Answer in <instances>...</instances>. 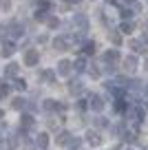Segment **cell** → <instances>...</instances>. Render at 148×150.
<instances>
[{
  "instance_id": "cell-1",
  "label": "cell",
  "mask_w": 148,
  "mask_h": 150,
  "mask_svg": "<svg viewBox=\"0 0 148 150\" xmlns=\"http://www.w3.org/2000/svg\"><path fill=\"white\" fill-rule=\"evenodd\" d=\"M71 22H73V27H78V31H80V33L88 31V18H86L84 13H75L73 18H71Z\"/></svg>"
},
{
  "instance_id": "cell-2",
  "label": "cell",
  "mask_w": 148,
  "mask_h": 150,
  "mask_svg": "<svg viewBox=\"0 0 148 150\" xmlns=\"http://www.w3.org/2000/svg\"><path fill=\"white\" fill-rule=\"evenodd\" d=\"M38 62H40V51H38V49H29V51L24 53V64L27 66H36Z\"/></svg>"
},
{
  "instance_id": "cell-3",
  "label": "cell",
  "mask_w": 148,
  "mask_h": 150,
  "mask_svg": "<svg viewBox=\"0 0 148 150\" xmlns=\"http://www.w3.org/2000/svg\"><path fill=\"white\" fill-rule=\"evenodd\" d=\"M69 47H71V40L64 35H58L53 40V49H58V51H69Z\"/></svg>"
},
{
  "instance_id": "cell-4",
  "label": "cell",
  "mask_w": 148,
  "mask_h": 150,
  "mask_svg": "<svg viewBox=\"0 0 148 150\" xmlns=\"http://www.w3.org/2000/svg\"><path fill=\"white\" fill-rule=\"evenodd\" d=\"M33 126H36V119H33V115L24 112L22 117H20V128H22V130H31Z\"/></svg>"
},
{
  "instance_id": "cell-5",
  "label": "cell",
  "mask_w": 148,
  "mask_h": 150,
  "mask_svg": "<svg viewBox=\"0 0 148 150\" xmlns=\"http://www.w3.org/2000/svg\"><path fill=\"white\" fill-rule=\"evenodd\" d=\"M88 106H91L95 112H100L104 108V99L100 97V95H91V97H88Z\"/></svg>"
},
{
  "instance_id": "cell-6",
  "label": "cell",
  "mask_w": 148,
  "mask_h": 150,
  "mask_svg": "<svg viewBox=\"0 0 148 150\" xmlns=\"http://www.w3.org/2000/svg\"><path fill=\"white\" fill-rule=\"evenodd\" d=\"M58 75H62V77H69L71 75V62L69 60H60L58 62Z\"/></svg>"
},
{
  "instance_id": "cell-7",
  "label": "cell",
  "mask_w": 148,
  "mask_h": 150,
  "mask_svg": "<svg viewBox=\"0 0 148 150\" xmlns=\"http://www.w3.org/2000/svg\"><path fill=\"white\" fill-rule=\"evenodd\" d=\"M117 60H120V51H117V49H108V51L104 53V62H106V64H115Z\"/></svg>"
},
{
  "instance_id": "cell-8",
  "label": "cell",
  "mask_w": 148,
  "mask_h": 150,
  "mask_svg": "<svg viewBox=\"0 0 148 150\" xmlns=\"http://www.w3.org/2000/svg\"><path fill=\"white\" fill-rule=\"evenodd\" d=\"M14 53H16V44H14V42H2L0 55H2V57H11Z\"/></svg>"
},
{
  "instance_id": "cell-9",
  "label": "cell",
  "mask_w": 148,
  "mask_h": 150,
  "mask_svg": "<svg viewBox=\"0 0 148 150\" xmlns=\"http://www.w3.org/2000/svg\"><path fill=\"white\" fill-rule=\"evenodd\" d=\"M86 141H88L91 146H100L104 139H102V135H100V132H95V130H88V132H86Z\"/></svg>"
},
{
  "instance_id": "cell-10",
  "label": "cell",
  "mask_w": 148,
  "mask_h": 150,
  "mask_svg": "<svg viewBox=\"0 0 148 150\" xmlns=\"http://www.w3.org/2000/svg\"><path fill=\"white\" fill-rule=\"evenodd\" d=\"M7 27H9L11 38H20V35H24V29H22V24H18V22H11V24H7Z\"/></svg>"
},
{
  "instance_id": "cell-11",
  "label": "cell",
  "mask_w": 148,
  "mask_h": 150,
  "mask_svg": "<svg viewBox=\"0 0 148 150\" xmlns=\"http://www.w3.org/2000/svg\"><path fill=\"white\" fill-rule=\"evenodd\" d=\"M124 69L128 71V73H133V71L137 69V57H135V55H128V57H124Z\"/></svg>"
},
{
  "instance_id": "cell-12",
  "label": "cell",
  "mask_w": 148,
  "mask_h": 150,
  "mask_svg": "<svg viewBox=\"0 0 148 150\" xmlns=\"http://www.w3.org/2000/svg\"><path fill=\"white\" fill-rule=\"evenodd\" d=\"M128 47L133 49L135 53H144V51H146V44H144L142 40H130V42H128Z\"/></svg>"
},
{
  "instance_id": "cell-13",
  "label": "cell",
  "mask_w": 148,
  "mask_h": 150,
  "mask_svg": "<svg viewBox=\"0 0 148 150\" xmlns=\"http://www.w3.org/2000/svg\"><path fill=\"white\" fill-rule=\"evenodd\" d=\"M18 66H20V64L9 62V64L5 66V75H7V77H16V75H18Z\"/></svg>"
},
{
  "instance_id": "cell-14",
  "label": "cell",
  "mask_w": 148,
  "mask_h": 150,
  "mask_svg": "<svg viewBox=\"0 0 148 150\" xmlns=\"http://www.w3.org/2000/svg\"><path fill=\"white\" fill-rule=\"evenodd\" d=\"M69 93H71V95L82 93V82H80V80H71V82H69Z\"/></svg>"
},
{
  "instance_id": "cell-15",
  "label": "cell",
  "mask_w": 148,
  "mask_h": 150,
  "mask_svg": "<svg viewBox=\"0 0 148 150\" xmlns=\"http://www.w3.org/2000/svg\"><path fill=\"white\" fill-rule=\"evenodd\" d=\"M69 139H71V132H66V130L58 132V137H56L58 146H69Z\"/></svg>"
},
{
  "instance_id": "cell-16",
  "label": "cell",
  "mask_w": 148,
  "mask_h": 150,
  "mask_svg": "<svg viewBox=\"0 0 148 150\" xmlns=\"http://www.w3.org/2000/svg\"><path fill=\"white\" fill-rule=\"evenodd\" d=\"M42 108H44V110H58V108H64V106H60V104L56 102V99H44V104H42Z\"/></svg>"
},
{
  "instance_id": "cell-17",
  "label": "cell",
  "mask_w": 148,
  "mask_h": 150,
  "mask_svg": "<svg viewBox=\"0 0 148 150\" xmlns=\"http://www.w3.org/2000/svg\"><path fill=\"white\" fill-rule=\"evenodd\" d=\"M36 146L38 148H46V146H49V135H46V132H40L38 139H36Z\"/></svg>"
},
{
  "instance_id": "cell-18",
  "label": "cell",
  "mask_w": 148,
  "mask_h": 150,
  "mask_svg": "<svg viewBox=\"0 0 148 150\" xmlns=\"http://www.w3.org/2000/svg\"><path fill=\"white\" fill-rule=\"evenodd\" d=\"M126 108H128V102H126L124 97H117V99H115V110H117V112H124Z\"/></svg>"
},
{
  "instance_id": "cell-19",
  "label": "cell",
  "mask_w": 148,
  "mask_h": 150,
  "mask_svg": "<svg viewBox=\"0 0 148 150\" xmlns=\"http://www.w3.org/2000/svg\"><path fill=\"white\" fill-rule=\"evenodd\" d=\"M82 51L86 53V55H93V53H95V42H93V40H86L84 47H82Z\"/></svg>"
},
{
  "instance_id": "cell-20",
  "label": "cell",
  "mask_w": 148,
  "mask_h": 150,
  "mask_svg": "<svg viewBox=\"0 0 148 150\" xmlns=\"http://www.w3.org/2000/svg\"><path fill=\"white\" fill-rule=\"evenodd\" d=\"M38 80H44V82H53V80H56V73H53V71H42V73L38 75Z\"/></svg>"
},
{
  "instance_id": "cell-21",
  "label": "cell",
  "mask_w": 148,
  "mask_h": 150,
  "mask_svg": "<svg viewBox=\"0 0 148 150\" xmlns=\"http://www.w3.org/2000/svg\"><path fill=\"white\" fill-rule=\"evenodd\" d=\"M11 106H14L16 110H22V108H27V99H24V97H16Z\"/></svg>"
},
{
  "instance_id": "cell-22",
  "label": "cell",
  "mask_w": 148,
  "mask_h": 150,
  "mask_svg": "<svg viewBox=\"0 0 148 150\" xmlns=\"http://www.w3.org/2000/svg\"><path fill=\"white\" fill-rule=\"evenodd\" d=\"M75 71H78V73H82V71H86V60H84V57H80V60H75Z\"/></svg>"
},
{
  "instance_id": "cell-23",
  "label": "cell",
  "mask_w": 148,
  "mask_h": 150,
  "mask_svg": "<svg viewBox=\"0 0 148 150\" xmlns=\"http://www.w3.org/2000/svg\"><path fill=\"white\" fill-rule=\"evenodd\" d=\"M133 29H135V24L124 20V22H122V27H120V31H122V33H133Z\"/></svg>"
},
{
  "instance_id": "cell-24",
  "label": "cell",
  "mask_w": 148,
  "mask_h": 150,
  "mask_svg": "<svg viewBox=\"0 0 148 150\" xmlns=\"http://www.w3.org/2000/svg\"><path fill=\"white\" fill-rule=\"evenodd\" d=\"M36 20H38V22H46V20H49V13H46L44 9H40V11L36 13Z\"/></svg>"
},
{
  "instance_id": "cell-25",
  "label": "cell",
  "mask_w": 148,
  "mask_h": 150,
  "mask_svg": "<svg viewBox=\"0 0 148 150\" xmlns=\"http://www.w3.org/2000/svg\"><path fill=\"white\" fill-rule=\"evenodd\" d=\"M46 24H49V29H58V27H60V20H58V18H53V16H49Z\"/></svg>"
},
{
  "instance_id": "cell-26",
  "label": "cell",
  "mask_w": 148,
  "mask_h": 150,
  "mask_svg": "<svg viewBox=\"0 0 148 150\" xmlns=\"http://www.w3.org/2000/svg\"><path fill=\"white\" fill-rule=\"evenodd\" d=\"M95 126H97V128H108L106 117H95Z\"/></svg>"
},
{
  "instance_id": "cell-27",
  "label": "cell",
  "mask_w": 148,
  "mask_h": 150,
  "mask_svg": "<svg viewBox=\"0 0 148 150\" xmlns=\"http://www.w3.org/2000/svg\"><path fill=\"white\" fill-rule=\"evenodd\" d=\"M9 84H5V82H0V97H7V95H9Z\"/></svg>"
},
{
  "instance_id": "cell-28",
  "label": "cell",
  "mask_w": 148,
  "mask_h": 150,
  "mask_svg": "<svg viewBox=\"0 0 148 150\" xmlns=\"http://www.w3.org/2000/svg\"><path fill=\"white\" fill-rule=\"evenodd\" d=\"M108 38H111V42H113V44H122L120 33H115V31H113V33H108Z\"/></svg>"
},
{
  "instance_id": "cell-29",
  "label": "cell",
  "mask_w": 148,
  "mask_h": 150,
  "mask_svg": "<svg viewBox=\"0 0 148 150\" xmlns=\"http://www.w3.org/2000/svg\"><path fill=\"white\" fill-rule=\"evenodd\" d=\"M80 144H82V139H78V137H71V139H69V146H71V148H75V150L80 148Z\"/></svg>"
},
{
  "instance_id": "cell-30",
  "label": "cell",
  "mask_w": 148,
  "mask_h": 150,
  "mask_svg": "<svg viewBox=\"0 0 148 150\" xmlns=\"http://www.w3.org/2000/svg\"><path fill=\"white\" fill-rule=\"evenodd\" d=\"M0 9H2V11H9L11 9V0H0Z\"/></svg>"
},
{
  "instance_id": "cell-31",
  "label": "cell",
  "mask_w": 148,
  "mask_h": 150,
  "mask_svg": "<svg viewBox=\"0 0 148 150\" xmlns=\"http://www.w3.org/2000/svg\"><path fill=\"white\" fill-rule=\"evenodd\" d=\"M16 88H18V91H24V88H27V82H24V80H16Z\"/></svg>"
},
{
  "instance_id": "cell-32",
  "label": "cell",
  "mask_w": 148,
  "mask_h": 150,
  "mask_svg": "<svg viewBox=\"0 0 148 150\" xmlns=\"http://www.w3.org/2000/svg\"><path fill=\"white\" fill-rule=\"evenodd\" d=\"M86 71H88L91 77H100V69H95V66H91V69H86Z\"/></svg>"
},
{
  "instance_id": "cell-33",
  "label": "cell",
  "mask_w": 148,
  "mask_h": 150,
  "mask_svg": "<svg viewBox=\"0 0 148 150\" xmlns=\"http://www.w3.org/2000/svg\"><path fill=\"white\" fill-rule=\"evenodd\" d=\"M7 33H9V27H7V24H0V40H2Z\"/></svg>"
},
{
  "instance_id": "cell-34",
  "label": "cell",
  "mask_w": 148,
  "mask_h": 150,
  "mask_svg": "<svg viewBox=\"0 0 148 150\" xmlns=\"http://www.w3.org/2000/svg\"><path fill=\"white\" fill-rule=\"evenodd\" d=\"M22 141H24V146H22L24 150H36V144H31V141H27V139H22Z\"/></svg>"
},
{
  "instance_id": "cell-35",
  "label": "cell",
  "mask_w": 148,
  "mask_h": 150,
  "mask_svg": "<svg viewBox=\"0 0 148 150\" xmlns=\"http://www.w3.org/2000/svg\"><path fill=\"white\" fill-rule=\"evenodd\" d=\"M130 16H133V13H130V9H122V18H130Z\"/></svg>"
},
{
  "instance_id": "cell-36",
  "label": "cell",
  "mask_w": 148,
  "mask_h": 150,
  "mask_svg": "<svg viewBox=\"0 0 148 150\" xmlns=\"http://www.w3.org/2000/svg\"><path fill=\"white\" fill-rule=\"evenodd\" d=\"M36 2H38L40 7H49V2H46V0H36Z\"/></svg>"
},
{
  "instance_id": "cell-37",
  "label": "cell",
  "mask_w": 148,
  "mask_h": 150,
  "mask_svg": "<svg viewBox=\"0 0 148 150\" xmlns=\"http://www.w3.org/2000/svg\"><path fill=\"white\" fill-rule=\"evenodd\" d=\"M142 42H144V44H148V33H144V38H142Z\"/></svg>"
},
{
  "instance_id": "cell-38",
  "label": "cell",
  "mask_w": 148,
  "mask_h": 150,
  "mask_svg": "<svg viewBox=\"0 0 148 150\" xmlns=\"http://www.w3.org/2000/svg\"><path fill=\"white\" fill-rule=\"evenodd\" d=\"M144 93H146V95H148V84H146V86H144Z\"/></svg>"
},
{
  "instance_id": "cell-39",
  "label": "cell",
  "mask_w": 148,
  "mask_h": 150,
  "mask_svg": "<svg viewBox=\"0 0 148 150\" xmlns=\"http://www.w3.org/2000/svg\"><path fill=\"white\" fill-rule=\"evenodd\" d=\"M2 117H5V110H0V119H2Z\"/></svg>"
},
{
  "instance_id": "cell-40",
  "label": "cell",
  "mask_w": 148,
  "mask_h": 150,
  "mask_svg": "<svg viewBox=\"0 0 148 150\" xmlns=\"http://www.w3.org/2000/svg\"><path fill=\"white\" fill-rule=\"evenodd\" d=\"M124 2H128V5H130V2H135V0H124Z\"/></svg>"
},
{
  "instance_id": "cell-41",
  "label": "cell",
  "mask_w": 148,
  "mask_h": 150,
  "mask_svg": "<svg viewBox=\"0 0 148 150\" xmlns=\"http://www.w3.org/2000/svg\"><path fill=\"white\" fill-rule=\"evenodd\" d=\"M106 2H115V0H106Z\"/></svg>"
},
{
  "instance_id": "cell-42",
  "label": "cell",
  "mask_w": 148,
  "mask_h": 150,
  "mask_svg": "<svg viewBox=\"0 0 148 150\" xmlns=\"http://www.w3.org/2000/svg\"><path fill=\"white\" fill-rule=\"evenodd\" d=\"M0 146H2V137H0Z\"/></svg>"
},
{
  "instance_id": "cell-43",
  "label": "cell",
  "mask_w": 148,
  "mask_h": 150,
  "mask_svg": "<svg viewBox=\"0 0 148 150\" xmlns=\"http://www.w3.org/2000/svg\"><path fill=\"white\" fill-rule=\"evenodd\" d=\"M122 150H130V148H122Z\"/></svg>"
}]
</instances>
